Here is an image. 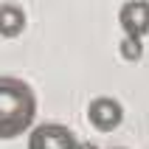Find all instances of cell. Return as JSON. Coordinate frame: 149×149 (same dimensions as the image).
Masks as SVG:
<instances>
[{
    "instance_id": "ba28073f",
    "label": "cell",
    "mask_w": 149,
    "mask_h": 149,
    "mask_svg": "<svg viewBox=\"0 0 149 149\" xmlns=\"http://www.w3.org/2000/svg\"><path fill=\"white\" fill-rule=\"evenodd\" d=\"M110 149H124V146H110Z\"/></svg>"
},
{
    "instance_id": "3957f363",
    "label": "cell",
    "mask_w": 149,
    "mask_h": 149,
    "mask_svg": "<svg viewBox=\"0 0 149 149\" xmlns=\"http://www.w3.org/2000/svg\"><path fill=\"white\" fill-rule=\"evenodd\" d=\"M76 143L65 124H37L28 130V149H76Z\"/></svg>"
},
{
    "instance_id": "52a82bcc",
    "label": "cell",
    "mask_w": 149,
    "mask_h": 149,
    "mask_svg": "<svg viewBox=\"0 0 149 149\" xmlns=\"http://www.w3.org/2000/svg\"><path fill=\"white\" fill-rule=\"evenodd\" d=\"M76 149H99L96 143H90V141H84V143H76Z\"/></svg>"
},
{
    "instance_id": "7a4b0ae2",
    "label": "cell",
    "mask_w": 149,
    "mask_h": 149,
    "mask_svg": "<svg viewBox=\"0 0 149 149\" xmlns=\"http://www.w3.org/2000/svg\"><path fill=\"white\" fill-rule=\"evenodd\" d=\"M87 121H90L93 130L99 132H113L121 127L124 121V107L121 101L113 99V96H96V99L87 104Z\"/></svg>"
},
{
    "instance_id": "8992f818",
    "label": "cell",
    "mask_w": 149,
    "mask_h": 149,
    "mask_svg": "<svg viewBox=\"0 0 149 149\" xmlns=\"http://www.w3.org/2000/svg\"><path fill=\"white\" fill-rule=\"evenodd\" d=\"M118 54H121V59H127V62H138V59L143 56V42L138 40V37H127L121 40V45H118Z\"/></svg>"
},
{
    "instance_id": "6da1fadb",
    "label": "cell",
    "mask_w": 149,
    "mask_h": 149,
    "mask_svg": "<svg viewBox=\"0 0 149 149\" xmlns=\"http://www.w3.org/2000/svg\"><path fill=\"white\" fill-rule=\"evenodd\" d=\"M37 118V96L17 76H0V141L28 132Z\"/></svg>"
},
{
    "instance_id": "277c9868",
    "label": "cell",
    "mask_w": 149,
    "mask_h": 149,
    "mask_svg": "<svg viewBox=\"0 0 149 149\" xmlns=\"http://www.w3.org/2000/svg\"><path fill=\"white\" fill-rule=\"evenodd\" d=\"M118 23L127 37H146L149 34V0H127L118 11Z\"/></svg>"
},
{
    "instance_id": "5b68a950",
    "label": "cell",
    "mask_w": 149,
    "mask_h": 149,
    "mask_svg": "<svg viewBox=\"0 0 149 149\" xmlns=\"http://www.w3.org/2000/svg\"><path fill=\"white\" fill-rule=\"evenodd\" d=\"M25 28V11L14 3H0V37H20Z\"/></svg>"
}]
</instances>
